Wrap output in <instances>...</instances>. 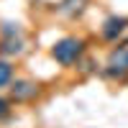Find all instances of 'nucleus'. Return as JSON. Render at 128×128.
<instances>
[{"mask_svg":"<svg viewBox=\"0 0 128 128\" xmlns=\"http://www.w3.org/2000/svg\"><path fill=\"white\" fill-rule=\"evenodd\" d=\"M102 74H105V77H110V80H123V77H128V41H123L120 46H115L110 54H108Z\"/></svg>","mask_w":128,"mask_h":128,"instance_id":"3","label":"nucleus"},{"mask_svg":"<svg viewBox=\"0 0 128 128\" xmlns=\"http://www.w3.org/2000/svg\"><path fill=\"white\" fill-rule=\"evenodd\" d=\"M23 28L13 20H5L3 26H0V51L8 56H16L23 51Z\"/></svg>","mask_w":128,"mask_h":128,"instance_id":"1","label":"nucleus"},{"mask_svg":"<svg viewBox=\"0 0 128 128\" xmlns=\"http://www.w3.org/2000/svg\"><path fill=\"white\" fill-rule=\"evenodd\" d=\"M10 92H13L16 100H31L36 95V84L28 82V80H16L13 84H10Z\"/></svg>","mask_w":128,"mask_h":128,"instance_id":"5","label":"nucleus"},{"mask_svg":"<svg viewBox=\"0 0 128 128\" xmlns=\"http://www.w3.org/2000/svg\"><path fill=\"white\" fill-rule=\"evenodd\" d=\"M10 80H13V67H10L8 62L0 59V87H8Z\"/></svg>","mask_w":128,"mask_h":128,"instance_id":"7","label":"nucleus"},{"mask_svg":"<svg viewBox=\"0 0 128 128\" xmlns=\"http://www.w3.org/2000/svg\"><path fill=\"white\" fill-rule=\"evenodd\" d=\"M82 49L84 44L80 38H74V36H64L59 38L54 46H51V56H54L59 64H64V67H69V64H74L80 56H82Z\"/></svg>","mask_w":128,"mask_h":128,"instance_id":"2","label":"nucleus"},{"mask_svg":"<svg viewBox=\"0 0 128 128\" xmlns=\"http://www.w3.org/2000/svg\"><path fill=\"white\" fill-rule=\"evenodd\" d=\"M90 0H62V13L69 16V18H77L84 13V8H87Z\"/></svg>","mask_w":128,"mask_h":128,"instance_id":"6","label":"nucleus"},{"mask_svg":"<svg viewBox=\"0 0 128 128\" xmlns=\"http://www.w3.org/2000/svg\"><path fill=\"white\" fill-rule=\"evenodd\" d=\"M128 18L126 16H108L102 20V38L105 41H118V36L126 31Z\"/></svg>","mask_w":128,"mask_h":128,"instance_id":"4","label":"nucleus"},{"mask_svg":"<svg viewBox=\"0 0 128 128\" xmlns=\"http://www.w3.org/2000/svg\"><path fill=\"white\" fill-rule=\"evenodd\" d=\"M8 110H10L8 100H5V98H0V118H5V115H8Z\"/></svg>","mask_w":128,"mask_h":128,"instance_id":"8","label":"nucleus"}]
</instances>
